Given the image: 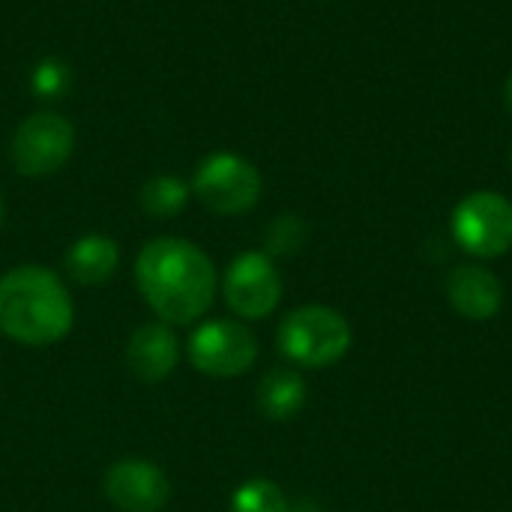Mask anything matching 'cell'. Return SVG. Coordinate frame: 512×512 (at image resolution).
<instances>
[{
  "label": "cell",
  "mask_w": 512,
  "mask_h": 512,
  "mask_svg": "<svg viewBox=\"0 0 512 512\" xmlns=\"http://www.w3.org/2000/svg\"><path fill=\"white\" fill-rule=\"evenodd\" d=\"M75 150V126L54 114L36 111L12 135V165L24 177H48L66 165Z\"/></svg>",
  "instance_id": "8992f818"
},
{
  "label": "cell",
  "mask_w": 512,
  "mask_h": 512,
  "mask_svg": "<svg viewBox=\"0 0 512 512\" xmlns=\"http://www.w3.org/2000/svg\"><path fill=\"white\" fill-rule=\"evenodd\" d=\"M0 222H3V195H0Z\"/></svg>",
  "instance_id": "ffe728a7"
},
{
  "label": "cell",
  "mask_w": 512,
  "mask_h": 512,
  "mask_svg": "<svg viewBox=\"0 0 512 512\" xmlns=\"http://www.w3.org/2000/svg\"><path fill=\"white\" fill-rule=\"evenodd\" d=\"M231 512H288V498L273 480H249L234 492Z\"/></svg>",
  "instance_id": "9a60e30c"
},
{
  "label": "cell",
  "mask_w": 512,
  "mask_h": 512,
  "mask_svg": "<svg viewBox=\"0 0 512 512\" xmlns=\"http://www.w3.org/2000/svg\"><path fill=\"white\" fill-rule=\"evenodd\" d=\"M504 99H507V108L512 111V72L510 78H507V87H504Z\"/></svg>",
  "instance_id": "d6986e66"
},
{
  "label": "cell",
  "mask_w": 512,
  "mask_h": 512,
  "mask_svg": "<svg viewBox=\"0 0 512 512\" xmlns=\"http://www.w3.org/2000/svg\"><path fill=\"white\" fill-rule=\"evenodd\" d=\"M261 189L264 183L258 168L237 153L207 156L192 177L195 198L219 216H240L252 210L261 198Z\"/></svg>",
  "instance_id": "277c9868"
},
{
  "label": "cell",
  "mask_w": 512,
  "mask_h": 512,
  "mask_svg": "<svg viewBox=\"0 0 512 512\" xmlns=\"http://www.w3.org/2000/svg\"><path fill=\"white\" fill-rule=\"evenodd\" d=\"M180 360V345L174 330L165 321L141 324L126 342V366L144 384L165 381Z\"/></svg>",
  "instance_id": "30bf717a"
},
{
  "label": "cell",
  "mask_w": 512,
  "mask_h": 512,
  "mask_svg": "<svg viewBox=\"0 0 512 512\" xmlns=\"http://www.w3.org/2000/svg\"><path fill=\"white\" fill-rule=\"evenodd\" d=\"M141 207L144 213H150L153 219H171L177 216L186 201H189V186L180 180V177H171V174H159V177H150L144 186H141Z\"/></svg>",
  "instance_id": "5bb4252c"
},
{
  "label": "cell",
  "mask_w": 512,
  "mask_h": 512,
  "mask_svg": "<svg viewBox=\"0 0 512 512\" xmlns=\"http://www.w3.org/2000/svg\"><path fill=\"white\" fill-rule=\"evenodd\" d=\"M510 159H512V153H510Z\"/></svg>",
  "instance_id": "44dd1931"
},
{
  "label": "cell",
  "mask_w": 512,
  "mask_h": 512,
  "mask_svg": "<svg viewBox=\"0 0 512 512\" xmlns=\"http://www.w3.org/2000/svg\"><path fill=\"white\" fill-rule=\"evenodd\" d=\"M279 351L303 369H327L351 348V324L330 306H300L279 324Z\"/></svg>",
  "instance_id": "3957f363"
},
{
  "label": "cell",
  "mask_w": 512,
  "mask_h": 512,
  "mask_svg": "<svg viewBox=\"0 0 512 512\" xmlns=\"http://www.w3.org/2000/svg\"><path fill=\"white\" fill-rule=\"evenodd\" d=\"M75 321L63 279L45 267L24 264L0 276V333L27 348L60 342Z\"/></svg>",
  "instance_id": "7a4b0ae2"
},
{
  "label": "cell",
  "mask_w": 512,
  "mask_h": 512,
  "mask_svg": "<svg viewBox=\"0 0 512 512\" xmlns=\"http://www.w3.org/2000/svg\"><path fill=\"white\" fill-rule=\"evenodd\" d=\"M189 363L210 378H237L249 372L258 360V339L255 333L228 318L204 321L189 336Z\"/></svg>",
  "instance_id": "5b68a950"
},
{
  "label": "cell",
  "mask_w": 512,
  "mask_h": 512,
  "mask_svg": "<svg viewBox=\"0 0 512 512\" xmlns=\"http://www.w3.org/2000/svg\"><path fill=\"white\" fill-rule=\"evenodd\" d=\"M288 512H321V510H318V507H312V504H309V501H303V504H297V507H294V510H291V507H288Z\"/></svg>",
  "instance_id": "ac0fdd59"
},
{
  "label": "cell",
  "mask_w": 512,
  "mask_h": 512,
  "mask_svg": "<svg viewBox=\"0 0 512 512\" xmlns=\"http://www.w3.org/2000/svg\"><path fill=\"white\" fill-rule=\"evenodd\" d=\"M69 81H72L69 66L60 63V60H54V57L42 60V63L33 69V78H30L36 96H42V99H48V96H51V99H54V96H63V90L69 87Z\"/></svg>",
  "instance_id": "e0dca14e"
},
{
  "label": "cell",
  "mask_w": 512,
  "mask_h": 512,
  "mask_svg": "<svg viewBox=\"0 0 512 512\" xmlns=\"http://www.w3.org/2000/svg\"><path fill=\"white\" fill-rule=\"evenodd\" d=\"M135 285L159 321H201L216 297V267L204 249L180 237H156L135 258Z\"/></svg>",
  "instance_id": "6da1fadb"
},
{
  "label": "cell",
  "mask_w": 512,
  "mask_h": 512,
  "mask_svg": "<svg viewBox=\"0 0 512 512\" xmlns=\"http://www.w3.org/2000/svg\"><path fill=\"white\" fill-rule=\"evenodd\" d=\"M456 243L477 258H501L512 249V204L498 192H474L453 210Z\"/></svg>",
  "instance_id": "52a82bcc"
},
{
  "label": "cell",
  "mask_w": 512,
  "mask_h": 512,
  "mask_svg": "<svg viewBox=\"0 0 512 512\" xmlns=\"http://www.w3.org/2000/svg\"><path fill=\"white\" fill-rule=\"evenodd\" d=\"M63 264L78 285H102L114 276L120 264V249L105 234H84L69 246Z\"/></svg>",
  "instance_id": "7c38bea8"
},
{
  "label": "cell",
  "mask_w": 512,
  "mask_h": 512,
  "mask_svg": "<svg viewBox=\"0 0 512 512\" xmlns=\"http://www.w3.org/2000/svg\"><path fill=\"white\" fill-rule=\"evenodd\" d=\"M222 291L234 315L246 321H261L273 315L282 300V276L270 255L243 252L231 261Z\"/></svg>",
  "instance_id": "ba28073f"
},
{
  "label": "cell",
  "mask_w": 512,
  "mask_h": 512,
  "mask_svg": "<svg viewBox=\"0 0 512 512\" xmlns=\"http://www.w3.org/2000/svg\"><path fill=\"white\" fill-rule=\"evenodd\" d=\"M105 495L120 512H162L171 498L165 471L147 459H120L105 474Z\"/></svg>",
  "instance_id": "9c48e42d"
},
{
  "label": "cell",
  "mask_w": 512,
  "mask_h": 512,
  "mask_svg": "<svg viewBox=\"0 0 512 512\" xmlns=\"http://www.w3.org/2000/svg\"><path fill=\"white\" fill-rule=\"evenodd\" d=\"M264 240L270 255H294L306 243V225L297 216H279L270 222Z\"/></svg>",
  "instance_id": "2e32d148"
},
{
  "label": "cell",
  "mask_w": 512,
  "mask_h": 512,
  "mask_svg": "<svg viewBox=\"0 0 512 512\" xmlns=\"http://www.w3.org/2000/svg\"><path fill=\"white\" fill-rule=\"evenodd\" d=\"M447 297L462 318L489 321L504 306V285L492 270L480 264H462L447 276Z\"/></svg>",
  "instance_id": "8fae6325"
},
{
  "label": "cell",
  "mask_w": 512,
  "mask_h": 512,
  "mask_svg": "<svg viewBox=\"0 0 512 512\" xmlns=\"http://www.w3.org/2000/svg\"><path fill=\"white\" fill-rule=\"evenodd\" d=\"M306 405V381L294 369H270L258 384V411L267 420H291Z\"/></svg>",
  "instance_id": "4fadbf2b"
}]
</instances>
